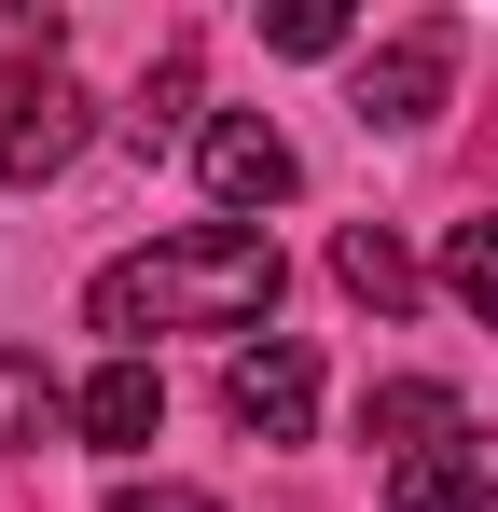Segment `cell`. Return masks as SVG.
<instances>
[{"mask_svg":"<svg viewBox=\"0 0 498 512\" xmlns=\"http://www.w3.org/2000/svg\"><path fill=\"white\" fill-rule=\"evenodd\" d=\"M277 236H249V222H208V236H166V250H125L97 291H83V319L139 360V333H249V319H277Z\"/></svg>","mask_w":498,"mask_h":512,"instance_id":"6da1fadb","label":"cell"},{"mask_svg":"<svg viewBox=\"0 0 498 512\" xmlns=\"http://www.w3.org/2000/svg\"><path fill=\"white\" fill-rule=\"evenodd\" d=\"M83 125H97V111H83V84L56 70V56H42V70H0V194L56 180L83 153Z\"/></svg>","mask_w":498,"mask_h":512,"instance_id":"7a4b0ae2","label":"cell"},{"mask_svg":"<svg viewBox=\"0 0 498 512\" xmlns=\"http://www.w3.org/2000/svg\"><path fill=\"white\" fill-rule=\"evenodd\" d=\"M443 84H457V14H415L402 42L360 56V97H346V111H360V125H429Z\"/></svg>","mask_w":498,"mask_h":512,"instance_id":"3957f363","label":"cell"},{"mask_svg":"<svg viewBox=\"0 0 498 512\" xmlns=\"http://www.w3.org/2000/svg\"><path fill=\"white\" fill-rule=\"evenodd\" d=\"M485 499H498V429L485 416L429 429L402 471H388V512H485Z\"/></svg>","mask_w":498,"mask_h":512,"instance_id":"277c9868","label":"cell"},{"mask_svg":"<svg viewBox=\"0 0 498 512\" xmlns=\"http://www.w3.org/2000/svg\"><path fill=\"white\" fill-rule=\"evenodd\" d=\"M222 416H236L249 443H305V416H319V360H305V346H236Z\"/></svg>","mask_w":498,"mask_h":512,"instance_id":"5b68a950","label":"cell"},{"mask_svg":"<svg viewBox=\"0 0 498 512\" xmlns=\"http://www.w3.org/2000/svg\"><path fill=\"white\" fill-rule=\"evenodd\" d=\"M291 139H277V125H263V111H222V125H208V194H222V208H277V194H291Z\"/></svg>","mask_w":498,"mask_h":512,"instance_id":"8992f818","label":"cell"},{"mask_svg":"<svg viewBox=\"0 0 498 512\" xmlns=\"http://www.w3.org/2000/svg\"><path fill=\"white\" fill-rule=\"evenodd\" d=\"M56 429H83V402L42 374V360H28V346H0V443H14V457H42Z\"/></svg>","mask_w":498,"mask_h":512,"instance_id":"52a82bcc","label":"cell"},{"mask_svg":"<svg viewBox=\"0 0 498 512\" xmlns=\"http://www.w3.org/2000/svg\"><path fill=\"white\" fill-rule=\"evenodd\" d=\"M166 429V388H153V360H111L97 388H83V443H111V457H139Z\"/></svg>","mask_w":498,"mask_h":512,"instance_id":"ba28073f","label":"cell"},{"mask_svg":"<svg viewBox=\"0 0 498 512\" xmlns=\"http://www.w3.org/2000/svg\"><path fill=\"white\" fill-rule=\"evenodd\" d=\"M332 277H346L374 319H402V305H415V263H402V236H388V222H346V236H332Z\"/></svg>","mask_w":498,"mask_h":512,"instance_id":"9c48e42d","label":"cell"},{"mask_svg":"<svg viewBox=\"0 0 498 512\" xmlns=\"http://www.w3.org/2000/svg\"><path fill=\"white\" fill-rule=\"evenodd\" d=\"M429 429H457V388H429V374H402V388H374V402H360V443H429Z\"/></svg>","mask_w":498,"mask_h":512,"instance_id":"30bf717a","label":"cell"},{"mask_svg":"<svg viewBox=\"0 0 498 512\" xmlns=\"http://www.w3.org/2000/svg\"><path fill=\"white\" fill-rule=\"evenodd\" d=\"M180 111H194V42H166V70L139 84V111H125V125H139V153H166V139H180Z\"/></svg>","mask_w":498,"mask_h":512,"instance_id":"8fae6325","label":"cell"},{"mask_svg":"<svg viewBox=\"0 0 498 512\" xmlns=\"http://www.w3.org/2000/svg\"><path fill=\"white\" fill-rule=\"evenodd\" d=\"M443 277H457V305H471V319H498V222H485V208L443 236Z\"/></svg>","mask_w":498,"mask_h":512,"instance_id":"7c38bea8","label":"cell"},{"mask_svg":"<svg viewBox=\"0 0 498 512\" xmlns=\"http://www.w3.org/2000/svg\"><path fill=\"white\" fill-rule=\"evenodd\" d=\"M263 42H277V56H332L346 14H332V0H291V14H263Z\"/></svg>","mask_w":498,"mask_h":512,"instance_id":"4fadbf2b","label":"cell"},{"mask_svg":"<svg viewBox=\"0 0 498 512\" xmlns=\"http://www.w3.org/2000/svg\"><path fill=\"white\" fill-rule=\"evenodd\" d=\"M111 512H222V499H194V485H125Z\"/></svg>","mask_w":498,"mask_h":512,"instance_id":"5bb4252c","label":"cell"}]
</instances>
